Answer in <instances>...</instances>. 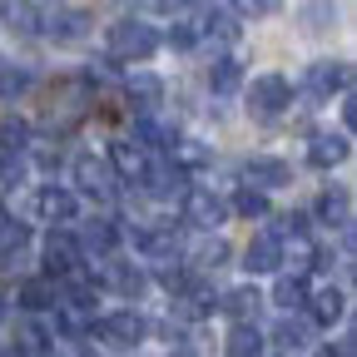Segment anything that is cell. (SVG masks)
<instances>
[{
	"mask_svg": "<svg viewBox=\"0 0 357 357\" xmlns=\"http://www.w3.org/2000/svg\"><path fill=\"white\" fill-rule=\"evenodd\" d=\"M154 50H159V30H154V25H144V20H119V25H109V60L134 65V60H149Z\"/></svg>",
	"mask_w": 357,
	"mask_h": 357,
	"instance_id": "cell-1",
	"label": "cell"
},
{
	"mask_svg": "<svg viewBox=\"0 0 357 357\" xmlns=\"http://www.w3.org/2000/svg\"><path fill=\"white\" fill-rule=\"evenodd\" d=\"M293 105V84L283 75H258L253 89H248V109L253 114H283Z\"/></svg>",
	"mask_w": 357,
	"mask_h": 357,
	"instance_id": "cell-2",
	"label": "cell"
},
{
	"mask_svg": "<svg viewBox=\"0 0 357 357\" xmlns=\"http://www.w3.org/2000/svg\"><path fill=\"white\" fill-rule=\"evenodd\" d=\"M223 218H229V204H223L213 189H189V194H184V223H194V229L213 234Z\"/></svg>",
	"mask_w": 357,
	"mask_h": 357,
	"instance_id": "cell-3",
	"label": "cell"
},
{
	"mask_svg": "<svg viewBox=\"0 0 357 357\" xmlns=\"http://www.w3.org/2000/svg\"><path fill=\"white\" fill-rule=\"evenodd\" d=\"M100 337L114 342V347H139V342L149 337V318H144V312H134V307L109 312V318L100 323Z\"/></svg>",
	"mask_w": 357,
	"mask_h": 357,
	"instance_id": "cell-4",
	"label": "cell"
},
{
	"mask_svg": "<svg viewBox=\"0 0 357 357\" xmlns=\"http://www.w3.org/2000/svg\"><path fill=\"white\" fill-rule=\"evenodd\" d=\"M70 273H79V243H75V234H50L45 238V278H70Z\"/></svg>",
	"mask_w": 357,
	"mask_h": 357,
	"instance_id": "cell-5",
	"label": "cell"
},
{
	"mask_svg": "<svg viewBox=\"0 0 357 357\" xmlns=\"http://www.w3.org/2000/svg\"><path fill=\"white\" fill-rule=\"evenodd\" d=\"M75 213H79V199H75L70 189L45 184V189L35 194V218H40V223H75Z\"/></svg>",
	"mask_w": 357,
	"mask_h": 357,
	"instance_id": "cell-6",
	"label": "cell"
},
{
	"mask_svg": "<svg viewBox=\"0 0 357 357\" xmlns=\"http://www.w3.org/2000/svg\"><path fill=\"white\" fill-rule=\"evenodd\" d=\"M75 184H79L84 194H95V199H109V194H114V174H109L105 159L79 154V159H75Z\"/></svg>",
	"mask_w": 357,
	"mask_h": 357,
	"instance_id": "cell-7",
	"label": "cell"
},
{
	"mask_svg": "<svg viewBox=\"0 0 357 357\" xmlns=\"http://www.w3.org/2000/svg\"><path fill=\"white\" fill-rule=\"evenodd\" d=\"M347 154H352L347 134H312V144H307L312 169H337V164H347Z\"/></svg>",
	"mask_w": 357,
	"mask_h": 357,
	"instance_id": "cell-8",
	"label": "cell"
},
{
	"mask_svg": "<svg viewBox=\"0 0 357 357\" xmlns=\"http://www.w3.org/2000/svg\"><path fill=\"white\" fill-rule=\"evenodd\" d=\"M79 253H95V258H109L119 248V223L114 218H95V223H84V234L75 238Z\"/></svg>",
	"mask_w": 357,
	"mask_h": 357,
	"instance_id": "cell-9",
	"label": "cell"
},
{
	"mask_svg": "<svg viewBox=\"0 0 357 357\" xmlns=\"http://www.w3.org/2000/svg\"><path fill=\"white\" fill-rule=\"evenodd\" d=\"M144 169H149V159H144L139 144H129V139H114V144H109V174L129 178V184H139Z\"/></svg>",
	"mask_w": 357,
	"mask_h": 357,
	"instance_id": "cell-10",
	"label": "cell"
},
{
	"mask_svg": "<svg viewBox=\"0 0 357 357\" xmlns=\"http://www.w3.org/2000/svg\"><path fill=\"white\" fill-rule=\"evenodd\" d=\"M243 178H248V189L258 184V194H263V189L293 184V169H288L283 159H248V164H243Z\"/></svg>",
	"mask_w": 357,
	"mask_h": 357,
	"instance_id": "cell-11",
	"label": "cell"
},
{
	"mask_svg": "<svg viewBox=\"0 0 357 357\" xmlns=\"http://www.w3.org/2000/svg\"><path fill=\"white\" fill-rule=\"evenodd\" d=\"M243 258H248V263H243L248 273H273V268H283V243H278L273 234H258Z\"/></svg>",
	"mask_w": 357,
	"mask_h": 357,
	"instance_id": "cell-12",
	"label": "cell"
},
{
	"mask_svg": "<svg viewBox=\"0 0 357 357\" xmlns=\"http://www.w3.org/2000/svg\"><path fill=\"white\" fill-rule=\"evenodd\" d=\"M347 79H352V70L342 65V60H318L307 70V89L312 95H333V89H347Z\"/></svg>",
	"mask_w": 357,
	"mask_h": 357,
	"instance_id": "cell-13",
	"label": "cell"
},
{
	"mask_svg": "<svg viewBox=\"0 0 357 357\" xmlns=\"http://www.w3.org/2000/svg\"><path fill=\"white\" fill-rule=\"evenodd\" d=\"M139 253L149 258V263H174V253H178V234L174 229H139Z\"/></svg>",
	"mask_w": 357,
	"mask_h": 357,
	"instance_id": "cell-14",
	"label": "cell"
},
{
	"mask_svg": "<svg viewBox=\"0 0 357 357\" xmlns=\"http://www.w3.org/2000/svg\"><path fill=\"white\" fill-rule=\"evenodd\" d=\"M312 307H307V323H318V328H328V323H337L342 312H347V298H342V288H323L318 298H307Z\"/></svg>",
	"mask_w": 357,
	"mask_h": 357,
	"instance_id": "cell-15",
	"label": "cell"
},
{
	"mask_svg": "<svg viewBox=\"0 0 357 357\" xmlns=\"http://www.w3.org/2000/svg\"><path fill=\"white\" fill-rule=\"evenodd\" d=\"M318 218L333 223V229H352V194L347 189H328L318 199Z\"/></svg>",
	"mask_w": 357,
	"mask_h": 357,
	"instance_id": "cell-16",
	"label": "cell"
},
{
	"mask_svg": "<svg viewBox=\"0 0 357 357\" xmlns=\"http://www.w3.org/2000/svg\"><path fill=\"white\" fill-rule=\"evenodd\" d=\"M84 25H89L84 10H65V15H55V20H45V35H50L55 45H79V40H84Z\"/></svg>",
	"mask_w": 357,
	"mask_h": 357,
	"instance_id": "cell-17",
	"label": "cell"
},
{
	"mask_svg": "<svg viewBox=\"0 0 357 357\" xmlns=\"http://www.w3.org/2000/svg\"><path fill=\"white\" fill-rule=\"evenodd\" d=\"M258 307H263V293H258V288H234L229 298H223V312H229L238 328H248V323L258 318Z\"/></svg>",
	"mask_w": 357,
	"mask_h": 357,
	"instance_id": "cell-18",
	"label": "cell"
},
{
	"mask_svg": "<svg viewBox=\"0 0 357 357\" xmlns=\"http://www.w3.org/2000/svg\"><path fill=\"white\" fill-rule=\"evenodd\" d=\"M20 307H25V312L60 307V288H55L50 278H30V283H20Z\"/></svg>",
	"mask_w": 357,
	"mask_h": 357,
	"instance_id": "cell-19",
	"label": "cell"
},
{
	"mask_svg": "<svg viewBox=\"0 0 357 357\" xmlns=\"http://www.w3.org/2000/svg\"><path fill=\"white\" fill-rule=\"evenodd\" d=\"M273 342H278L283 352H303V347L312 342V323H307V318H283V323L273 328Z\"/></svg>",
	"mask_w": 357,
	"mask_h": 357,
	"instance_id": "cell-20",
	"label": "cell"
},
{
	"mask_svg": "<svg viewBox=\"0 0 357 357\" xmlns=\"http://www.w3.org/2000/svg\"><path fill=\"white\" fill-rule=\"evenodd\" d=\"M105 283L114 293H124V298H139L144 293V273H139V268H129V263H105Z\"/></svg>",
	"mask_w": 357,
	"mask_h": 357,
	"instance_id": "cell-21",
	"label": "cell"
},
{
	"mask_svg": "<svg viewBox=\"0 0 357 357\" xmlns=\"http://www.w3.org/2000/svg\"><path fill=\"white\" fill-rule=\"evenodd\" d=\"M144 184H149V194L169 199V194L184 189V169H174V164H149V169H144Z\"/></svg>",
	"mask_w": 357,
	"mask_h": 357,
	"instance_id": "cell-22",
	"label": "cell"
},
{
	"mask_svg": "<svg viewBox=\"0 0 357 357\" xmlns=\"http://www.w3.org/2000/svg\"><path fill=\"white\" fill-rule=\"evenodd\" d=\"M208 84H213V95H234V89L243 84V65H238L234 55L213 60V70H208Z\"/></svg>",
	"mask_w": 357,
	"mask_h": 357,
	"instance_id": "cell-23",
	"label": "cell"
},
{
	"mask_svg": "<svg viewBox=\"0 0 357 357\" xmlns=\"http://www.w3.org/2000/svg\"><path fill=\"white\" fill-rule=\"evenodd\" d=\"M129 100L149 114V109H159V100H164V84H159L154 75H129Z\"/></svg>",
	"mask_w": 357,
	"mask_h": 357,
	"instance_id": "cell-24",
	"label": "cell"
},
{
	"mask_svg": "<svg viewBox=\"0 0 357 357\" xmlns=\"http://www.w3.org/2000/svg\"><path fill=\"white\" fill-rule=\"evenodd\" d=\"M273 303H278V307H288V312H293V307H303V303H307V283H303V278H293V273H288V278H278Z\"/></svg>",
	"mask_w": 357,
	"mask_h": 357,
	"instance_id": "cell-25",
	"label": "cell"
},
{
	"mask_svg": "<svg viewBox=\"0 0 357 357\" xmlns=\"http://www.w3.org/2000/svg\"><path fill=\"white\" fill-rule=\"evenodd\" d=\"M174 144V169H199V164H208V149L199 144V139H169Z\"/></svg>",
	"mask_w": 357,
	"mask_h": 357,
	"instance_id": "cell-26",
	"label": "cell"
},
{
	"mask_svg": "<svg viewBox=\"0 0 357 357\" xmlns=\"http://www.w3.org/2000/svg\"><path fill=\"white\" fill-rule=\"evenodd\" d=\"M174 303H178V312H184V318H204V312H213V298H208L204 288H194V283L178 293Z\"/></svg>",
	"mask_w": 357,
	"mask_h": 357,
	"instance_id": "cell-27",
	"label": "cell"
},
{
	"mask_svg": "<svg viewBox=\"0 0 357 357\" xmlns=\"http://www.w3.org/2000/svg\"><path fill=\"white\" fill-rule=\"evenodd\" d=\"M229 357H263V337H258V328H234V337H229Z\"/></svg>",
	"mask_w": 357,
	"mask_h": 357,
	"instance_id": "cell-28",
	"label": "cell"
},
{
	"mask_svg": "<svg viewBox=\"0 0 357 357\" xmlns=\"http://www.w3.org/2000/svg\"><path fill=\"white\" fill-rule=\"evenodd\" d=\"M6 25H10V30H20V35H30V30L40 25V15H35L30 0H10V6H6Z\"/></svg>",
	"mask_w": 357,
	"mask_h": 357,
	"instance_id": "cell-29",
	"label": "cell"
},
{
	"mask_svg": "<svg viewBox=\"0 0 357 357\" xmlns=\"http://www.w3.org/2000/svg\"><path fill=\"white\" fill-rule=\"evenodd\" d=\"M234 208H238L243 218H263V213H268V194H258V189H238V194H234Z\"/></svg>",
	"mask_w": 357,
	"mask_h": 357,
	"instance_id": "cell-30",
	"label": "cell"
},
{
	"mask_svg": "<svg viewBox=\"0 0 357 357\" xmlns=\"http://www.w3.org/2000/svg\"><path fill=\"white\" fill-rule=\"evenodd\" d=\"M0 139H6V149H10V154H15V149H25V144H30V124L10 114L6 124H0Z\"/></svg>",
	"mask_w": 357,
	"mask_h": 357,
	"instance_id": "cell-31",
	"label": "cell"
},
{
	"mask_svg": "<svg viewBox=\"0 0 357 357\" xmlns=\"http://www.w3.org/2000/svg\"><path fill=\"white\" fill-rule=\"evenodd\" d=\"M25 89H30V70H0V95L6 100L25 95Z\"/></svg>",
	"mask_w": 357,
	"mask_h": 357,
	"instance_id": "cell-32",
	"label": "cell"
},
{
	"mask_svg": "<svg viewBox=\"0 0 357 357\" xmlns=\"http://www.w3.org/2000/svg\"><path fill=\"white\" fill-rule=\"evenodd\" d=\"M229 263V243L223 238H208L204 248H199V268H223Z\"/></svg>",
	"mask_w": 357,
	"mask_h": 357,
	"instance_id": "cell-33",
	"label": "cell"
},
{
	"mask_svg": "<svg viewBox=\"0 0 357 357\" xmlns=\"http://www.w3.org/2000/svg\"><path fill=\"white\" fill-rule=\"evenodd\" d=\"M199 30H204L199 20H178V25L169 30V45H178V50H189V45L199 40Z\"/></svg>",
	"mask_w": 357,
	"mask_h": 357,
	"instance_id": "cell-34",
	"label": "cell"
},
{
	"mask_svg": "<svg viewBox=\"0 0 357 357\" xmlns=\"http://www.w3.org/2000/svg\"><path fill=\"white\" fill-rule=\"evenodd\" d=\"M234 10L238 15H278L283 0H234Z\"/></svg>",
	"mask_w": 357,
	"mask_h": 357,
	"instance_id": "cell-35",
	"label": "cell"
},
{
	"mask_svg": "<svg viewBox=\"0 0 357 357\" xmlns=\"http://www.w3.org/2000/svg\"><path fill=\"white\" fill-rule=\"evenodd\" d=\"M0 174H6V184H10V178L25 174V164H20V159H6V164H0Z\"/></svg>",
	"mask_w": 357,
	"mask_h": 357,
	"instance_id": "cell-36",
	"label": "cell"
},
{
	"mask_svg": "<svg viewBox=\"0 0 357 357\" xmlns=\"http://www.w3.org/2000/svg\"><path fill=\"white\" fill-rule=\"evenodd\" d=\"M0 357H20V347H15V352H0Z\"/></svg>",
	"mask_w": 357,
	"mask_h": 357,
	"instance_id": "cell-37",
	"label": "cell"
},
{
	"mask_svg": "<svg viewBox=\"0 0 357 357\" xmlns=\"http://www.w3.org/2000/svg\"><path fill=\"white\" fill-rule=\"evenodd\" d=\"M174 357H189V352H174Z\"/></svg>",
	"mask_w": 357,
	"mask_h": 357,
	"instance_id": "cell-38",
	"label": "cell"
},
{
	"mask_svg": "<svg viewBox=\"0 0 357 357\" xmlns=\"http://www.w3.org/2000/svg\"><path fill=\"white\" fill-rule=\"evenodd\" d=\"M318 357H333V352H318Z\"/></svg>",
	"mask_w": 357,
	"mask_h": 357,
	"instance_id": "cell-39",
	"label": "cell"
},
{
	"mask_svg": "<svg viewBox=\"0 0 357 357\" xmlns=\"http://www.w3.org/2000/svg\"><path fill=\"white\" fill-rule=\"evenodd\" d=\"M0 312H6V303H0Z\"/></svg>",
	"mask_w": 357,
	"mask_h": 357,
	"instance_id": "cell-40",
	"label": "cell"
}]
</instances>
